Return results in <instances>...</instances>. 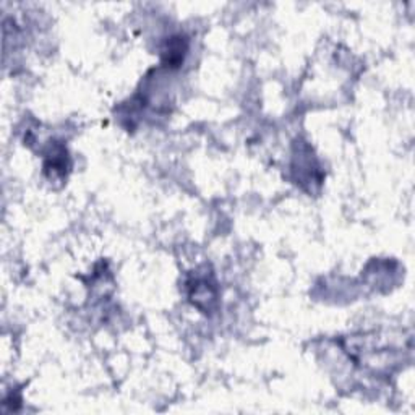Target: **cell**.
<instances>
[{
	"label": "cell",
	"mask_w": 415,
	"mask_h": 415,
	"mask_svg": "<svg viewBox=\"0 0 415 415\" xmlns=\"http://www.w3.org/2000/svg\"><path fill=\"white\" fill-rule=\"evenodd\" d=\"M190 299H192L193 305L201 308V310H210V305L216 300V287L206 279L197 281V286L193 284L192 287Z\"/></svg>",
	"instance_id": "6da1fadb"
}]
</instances>
